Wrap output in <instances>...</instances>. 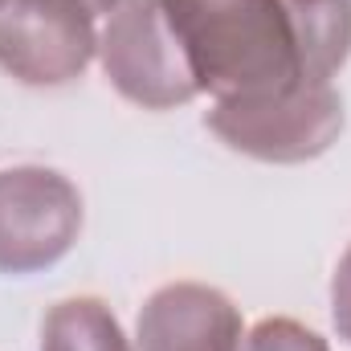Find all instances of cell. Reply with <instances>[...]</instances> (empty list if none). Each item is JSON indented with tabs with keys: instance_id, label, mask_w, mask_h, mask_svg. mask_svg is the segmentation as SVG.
<instances>
[{
	"instance_id": "4",
	"label": "cell",
	"mask_w": 351,
	"mask_h": 351,
	"mask_svg": "<svg viewBox=\"0 0 351 351\" xmlns=\"http://www.w3.org/2000/svg\"><path fill=\"white\" fill-rule=\"evenodd\" d=\"M82 233V192L45 164L0 168V274H41Z\"/></svg>"
},
{
	"instance_id": "5",
	"label": "cell",
	"mask_w": 351,
	"mask_h": 351,
	"mask_svg": "<svg viewBox=\"0 0 351 351\" xmlns=\"http://www.w3.org/2000/svg\"><path fill=\"white\" fill-rule=\"evenodd\" d=\"M98 53L82 0H0V70L25 86H66Z\"/></svg>"
},
{
	"instance_id": "8",
	"label": "cell",
	"mask_w": 351,
	"mask_h": 351,
	"mask_svg": "<svg viewBox=\"0 0 351 351\" xmlns=\"http://www.w3.org/2000/svg\"><path fill=\"white\" fill-rule=\"evenodd\" d=\"M41 351H135L123 335L114 311L94 298H66L45 311L41 319Z\"/></svg>"
},
{
	"instance_id": "6",
	"label": "cell",
	"mask_w": 351,
	"mask_h": 351,
	"mask_svg": "<svg viewBox=\"0 0 351 351\" xmlns=\"http://www.w3.org/2000/svg\"><path fill=\"white\" fill-rule=\"evenodd\" d=\"M245 323L233 298L204 282L160 286L135 323L139 351H241Z\"/></svg>"
},
{
	"instance_id": "1",
	"label": "cell",
	"mask_w": 351,
	"mask_h": 351,
	"mask_svg": "<svg viewBox=\"0 0 351 351\" xmlns=\"http://www.w3.org/2000/svg\"><path fill=\"white\" fill-rule=\"evenodd\" d=\"M164 8L200 94L245 102L311 86L282 0H164Z\"/></svg>"
},
{
	"instance_id": "9",
	"label": "cell",
	"mask_w": 351,
	"mask_h": 351,
	"mask_svg": "<svg viewBox=\"0 0 351 351\" xmlns=\"http://www.w3.org/2000/svg\"><path fill=\"white\" fill-rule=\"evenodd\" d=\"M245 351H331L327 339L311 327H302L298 319H262L250 335H245Z\"/></svg>"
},
{
	"instance_id": "11",
	"label": "cell",
	"mask_w": 351,
	"mask_h": 351,
	"mask_svg": "<svg viewBox=\"0 0 351 351\" xmlns=\"http://www.w3.org/2000/svg\"><path fill=\"white\" fill-rule=\"evenodd\" d=\"M82 4H86L94 16H110V12H114V8H119L123 0H82Z\"/></svg>"
},
{
	"instance_id": "3",
	"label": "cell",
	"mask_w": 351,
	"mask_h": 351,
	"mask_svg": "<svg viewBox=\"0 0 351 351\" xmlns=\"http://www.w3.org/2000/svg\"><path fill=\"white\" fill-rule=\"evenodd\" d=\"M204 127L233 152L262 164L319 160L343 131V98L335 86H298L274 98L213 102Z\"/></svg>"
},
{
	"instance_id": "7",
	"label": "cell",
	"mask_w": 351,
	"mask_h": 351,
	"mask_svg": "<svg viewBox=\"0 0 351 351\" xmlns=\"http://www.w3.org/2000/svg\"><path fill=\"white\" fill-rule=\"evenodd\" d=\"M302 58V78L311 86H331L351 58V0H282Z\"/></svg>"
},
{
	"instance_id": "10",
	"label": "cell",
	"mask_w": 351,
	"mask_h": 351,
	"mask_svg": "<svg viewBox=\"0 0 351 351\" xmlns=\"http://www.w3.org/2000/svg\"><path fill=\"white\" fill-rule=\"evenodd\" d=\"M331 319H335L339 339L351 343V245L335 265V278H331Z\"/></svg>"
},
{
	"instance_id": "2",
	"label": "cell",
	"mask_w": 351,
	"mask_h": 351,
	"mask_svg": "<svg viewBox=\"0 0 351 351\" xmlns=\"http://www.w3.org/2000/svg\"><path fill=\"white\" fill-rule=\"evenodd\" d=\"M98 62L106 82L143 110H176L200 94L164 0H123L98 33Z\"/></svg>"
}]
</instances>
